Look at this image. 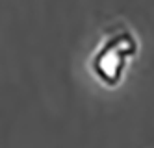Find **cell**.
Returning <instances> with one entry per match:
<instances>
[{"mask_svg":"<svg viewBox=\"0 0 154 148\" xmlns=\"http://www.w3.org/2000/svg\"><path fill=\"white\" fill-rule=\"evenodd\" d=\"M139 52V39L126 24H117L104 33L102 41L95 48L89 69L98 83L115 89L123 83L128 67Z\"/></svg>","mask_w":154,"mask_h":148,"instance_id":"1","label":"cell"}]
</instances>
